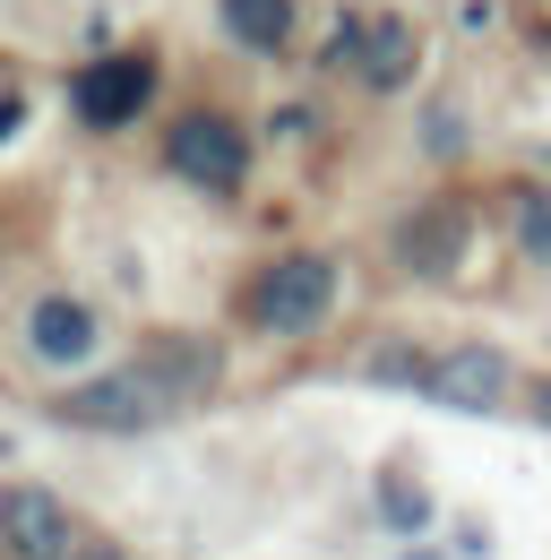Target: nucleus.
<instances>
[{
  "label": "nucleus",
  "mask_w": 551,
  "mask_h": 560,
  "mask_svg": "<svg viewBox=\"0 0 551 560\" xmlns=\"http://www.w3.org/2000/svg\"><path fill=\"white\" fill-rule=\"evenodd\" d=\"M328 302H337V259H319V250H302V259H276L259 293H250V311H259V328L276 337H302V328H319L328 319Z\"/></svg>",
  "instance_id": "1"
},
{
  "label": "nucleus",
  "mask_w": 551,
  "mask_h": 560,
  "mask_svg": "<svg viewBox=\"0 0 551 560\" xmlns=\"http://www.w3.org/2000/svg\"><path fill=\"white\" fill-rule=\"evenodd\" d=\"M9 130H17V104H9V95H0V139H9Z\"/></svg>",
  "instance_id": "15"
},
{
  "label": "nucleus",
  "mask_w": 551,
  "mask_h": 560,
  "mask_svg": "<svg viewBox=\"0 0 551 560\" xmlns=\"http://www.w3.org/2000/svg\"><path fill=\"white\" fill-rule=\"evenodd\" d=\"M61 415H69V422H86V431H155V422L173 415V388H155L146 371H113V380H86V388H69Z\"/></svg>",
  "instance_id": "2"
},
{
  "label": "nucleus",
  "mask_w": 551,
  "mask_h": 560,
  "mask_svg": "<svg viewBox=\"0 0 551 560\" xmlns=\"http://www.w3.org/2000/svg\"><path fill=\"white\" fill-rule=\"evenodd\" d=\"M457 250H466V215H422L406 233V259L422 277H439V268H457Z\"/></svg>",
  "instance_id": "8"
},
{
  "label": "nucleus",
  "mask_w": 551,
  "mask_h": 560,
  "mask_svg": "<svg viewBox=\"0 0 551 560\" xmlns=\"http://www.w3.org/2000/svg\"><path fill=\"white\" fill-rule=\"evenodd\" d=\"M0 535H9V552H17V560H69V552H78L69 509L52 500V491H35V483L0 491Z\"/></svg>",
  "instance_id": "5"
},
{
  "label": "nucleus",
  "mask_w": 551,
  "mask_h": 560,
  "mask_svg": "<svg viewBox=\"0 0 551 560\" xmlns=\"http://www.w3.org/2000/svg\"><path fill=\"white\" fill-rule=\"evenodd\" d=\"M146 86H155V70H146L138 52H121V61H95V70H78V113H86L95 130H121L138 104H146Z\"/></svg>",
  "instance_id": "6"
},
{
  "label": "nucleus",
  "mask_w": 551,
  "mask_h": 560,
  "mask_svg": "<svg viewBox=\"0 0 551 560\" xmlns=\"http://www.w3.org/2000/svg\"><path fill=\"white\" fill-rule=\"evenodd\" d=\"M69 560H130V552H113V544H78Z\"/></svg>",
  "instance_id": "13"
},
{
  "label": "nucleus",
  "mask_w": 551,
  "mask_h": 560,
  "mask_svg": "<svg viewBox=\"0 0 551 560\" xmlns=\"http://www.w3.org/2000/svg\"><path fill=\"white\" fill-rule=\"evenodd\" d=\"M26 346L44 353V362H78V353L95 346V319H86V302H35V319H26Z\"/></svg>",
  "instance_id": "7"
},
{
  "label": "nucleus",
  "mask_w": 551,
  "mask_h": 560,
  "mask_svg": "<svg viewBox=\"0 0 551 560\" xmlns=\"http://www.w3.org/2000/svg\"><path fill=\"white\" fill-rule=\"evenodd\" d=\"M173 173L181 182H207V190H233L242 182V164H250V147H242V130L224 121V113H190V121H173Z\"/></svg>",
  "instance_id": "3"
},
{
  "label": "nucleus",
  "mask_w": 551,
  "mask_h": 560,
  "mask_svg": "<svg viewBox=\"0 0 551 560\" xmlns=\"http://www.w3.org/2000/svg\"><path fill=\"white\" fill-rule=\"evenodd\" d=\"M508 353H491V346H457L448 362H431V397L439 406H457V415H500L508 406Z\"/></svg>",
  "instance_id": "4"
},
{
  "label": "nucleus",
  "mask_w": 551,
  "mask_h": 560,
  "mask_svg": "<svg viewBox=\"0 0 551 560\" xmlns=\"http://www.w3.org/2000/svg\"><path fill=\"white\" fill-rule=\"evenodd\" d=\"M406 70H413L406 26H379V35H371V52H362V78H371V86H406Z\"/></svg>",
  "instance_id": "10"
},
{
  "label": "nucleus",
  "mask_w": 551,
  "mask_h": 560,
  "mask_svg": "<svg viewBox=\"0 0 551 560\" xmlns=\"http://www.w3.org/2000/svg\"><path fill=\"white\" fill-rule=\"evenodd\" d=\"M535 415H543V422H551V380H535Z\"/></svg>",
  "instance_id": "14"
},
{
  "label": "nucleus",
  "mask_w": 551,
  "mask_h": 560,
  "mask_svg": "<svg viewBox=\"0 0 551 560\" xmlns=\"http://www.w3.org/2000/svg\"><path fill=\"white\" fill-rule=\"evenodd\" d=\"M388 517H397V526H422V491H413V483H388Z\"/></svg>",
  "instance_id": "12"
},
{
  "label": "nucleus",
  "mask_w": 551,
  "mask_h": 560,
  "mask_svg": "<svg viewBox=\"0 0 551 560\" xmlns=\"http://www.w3.org/2000/svg\"><path fill=\"white\" fill-rule=\"evenodd\" d=\"M517 242H526L535 259H551V190H526V199H517Z\"/></svg>",
  "instance_id": "11"
},
{
  "label": "nucleus",
  "mask_w": 551,
  "mask_h": 560,
  "mask_svg": "<svg viewBox=\"0 0 551 560\" xmlns=\"http://www.w3.org/2000/svg\"><path fill=\"white\" fill-rule=\"evenodd\" d=\"M224 26H233L242 44H259V52H276V44L293 35V0H224Z\"/></svg>",
  "instance_id": "9"
}]
</instances>
